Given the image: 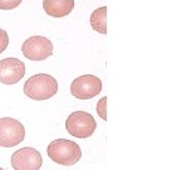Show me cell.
Wrapping results in <instances>:
<instances>
[{"label": "cell", "mask_w": 181, "mask_h": 170, "mask_svg": "<svg viewBox=\"0 0 181 170\" xmlns=\"http://www.w3.org/2000/svg\"><path fill=\"white\" fill-rule=\"evenodd\" d=\"M74 8V0H43V9L53 18H63L71 14Z\"/></svg>", "instance_id": "9c48e42d"}, {"label": "cell", "mask_w": 181, "mask_h": 170, "mask_svg": "<svg viewBox=\"0 0 181 170\" xmlns=\"http://www.w3.org/2000/svg\"><path fill=\"white\" fill-rule=\"evenodd\" d=\"M0 170H4V169H3V168H0Z\"/></svg>", "instance_id": "5bb4252c"}, {"label": "cell", "mask_w": 181, "mask_h": 170, "mask_svg": "<svg viewBox=\"0 0 181 170\" xmlns=\"http://www.w3.org/2000/svg\"><path fill=\"white\" fill-rule=\"evenodd\" d=\"M91 27L101 34H107V6H101L96 9L89 18Z\"/></svg>", "instance_id": "30bf717a"}, {"label": "cell", "mask_w": 181, "mask_h": 170, "mask_svg": "<svg viewBox=\"0 0 181 170\" xmlns=\"http://www.w3.org/2000/svg\"><path fill=\"white\" fill-rule=\"evenodd\" d=\"M97 129L93 116L85 111L72 112L65 120V130L77 139H88Z\"/></svg>", "instance_id": "3957f363"}, {"label": "cell", "mask_w": 181, "mask_h": 170, "mask_svg": "<svg viewBox=\"0 0 181 170\" xmlns=\"http://www.w3.org/2000/svg\"><path fill=\"white\" fill-rule=\"evenodd\" d=\"M102 91V81L93 74H83L71 83V93L78 100H91Z\"/></svg>", "instance_id": "5b68a950"}, {"label": "cell", "mask_w": 181, "mask_h": 170, "mask_svg": "<svg viewBox=\"0 0 181 170\" xmlns=\"http://www.w3.org/2000/svg\"><path fill=\"white\" fill-rule=\"evenodd\" d=\"M47 154L54 163L64 166H71L81 160L82 150L75 141L59 139L49 144L47 148Z\"/></svg>", "instance_id": "7a4b0ae2"}, {"label": "cell", "mask_w": 181, "mask_h": 170, "mask_svg": "<svg viewBox=\"0 0 181 170\" xmlns=\"http://www.w3.org/2000/svg\"><path fill=\"white\" fill-rule=\"evenodd\" d=\"M9 44V36L4 29H0V53H3Z\"/></svg>", "instance_id": "4fadbf2b"}, {"label": "cell", "mask_w": 181, "mask_h": 170, "mask_svg": "<svg viewBox=\"0 0 181 170\" xmlns=\"http://www.w3.org/2000/svg\"><path fill=\"white\" fill-rule=\"evenodd\" d=\"M22 52L29 61H44L53 54V44L45 37L34 36L23 43Z\"/></svg>", "instance_id": "8992f818"}, {"label": "cell", "mask_w": 181, "mask_h": 170, "mask_svg": "<svg viewBox=\"0 0 181 170\" xmlns=\"http://www.w3.org/2000/svg\"><path fill=\"white\" fill-rule=\"evenodd\" d=\"M42 164L43 158L34 148H23L12 155V166L14 170H39Z\"/></svg>", "instance_id": "52a82bcc"}, {"label": "cell", "mask_w": 181, "mask_h": 170, "mask_svg": "<svg viewBox=\"0 0 181 170\" xmlns=\"http://www.w3.org/2000/svg\"><path fill=\"white\" fill-rule=\"evenodd\" d=\"M23 90L25 96L30 100L44 101L53 97L58 92V82L50 74L38 73L25 81Z\"/></svg>", "instance_id": "6da1fadb"}, {"label": "cell", "mask_w": 181, "mask_h": 170, "mask_svg": "<svg viewBox=\"0 0 181 170\" xmlns=\"http://www.w3.org/2000/svg\"><path fill=\"white\" fill-rule=\"evenodd\" d=\"M25 74V64L16 58H4L0 61V82L3 84L18 83Z\"/></svg>", "instance_id": "ba28073f"}, {"label": "cell", "mask_w": 181, "mask_h": 170, "mask_svg": "<svg viewBox=\"0 0 181 170\" xmlns=\"http://www.w3.org/2000/svg\"><path fill=\"white\" fill-rule=\"evenodd\" d=\"M23 0H0V9L3 10H12L15 9L18 5L22 4Z\"/></svg>", "instance_id": "7c38bea8"}, {"label": "cell", "mask_w": 181, "mask_h": 170, "mask_svg": "<svg viewBox=\"0 0 181 170\" xmlns=\"http://www.w3.org/2000/svg\"><path fill=\"white\" fill-rule=\"evenodd\" d=\"M107 97H102L97 104V114L102 120L107 121Z\"/></svg>", "instance_id": "8fae6325"}, {"label": "cell", "mask_w": 181, "mask_h": 170, "mask_svg": "<svg viewBox=\"0 0 181 170\" xmlns=\"http://www.w3.org/2000/svg\"><path fill=\"white\" fill-rule=\"evenodd\" d=\"M25 129L23 124L12 117L0 118V146L13 148L24 141Z\"/></svg>", "instance_id": "277c9868"}]
</instances>
